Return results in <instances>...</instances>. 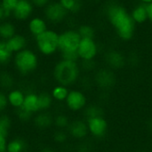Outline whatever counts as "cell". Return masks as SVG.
Wrapping results in <instances>:
<instances>
[{
	"instance_id": "ab89813d",
	"label": "cell",
	"mask_w": 152,
	"mask_h": 152,
	"mask_svg": "<svg viewBox=\"0 0 152 152\" xmlns=\"http://www.w3.org/2000/svg\"><path fill=\"white\" fill-rule=\"evenodd\" d=\"M39 152H56L51 147H44Z\"/></svg>"
},
{
	"instance_id": "5b68a950",
	"label": "cell",
	"mask_w": 152,
	"mask_h": 152,
	"mask_svg": "<svg viewBox=\"0 0 152 152\" xmlns=\"http://www.w3.org/2000/svg\"><path fill=\"white\" fill-rule=\"evenodd\" d=\"M81 37L77 29L67 28L59 33V52L64 53H75L77 52Z\"/></svg>"
},
{
	"instance_id": "f35d334b",
	"label": "cell",
	"mask_w": 152,
	"mask_h": 152,
	"mask_svg": "<svg viewBox=\"0 0 152 152\" xmlns=\"http://www.w3.org/2000/svg\"><path fill=\"white\" fill-rule=\"evenodd\" d=\"M146 8L148 13V20H150L152 23V2L146 4Z\"/></svg>"
},
{
	"instance_id": "d590c367",
	"label": "cell",
	"mask_w": 152,
	"mask_h": 152,
	"mask_svg": "<svg viewBox=\"0 0 152 152\" xmlns=\"http://www.w3.org/2000/svg\"><path fill=\"white\" fill-rule=\"evenodd\" d=\"M52 0H30L35 8L44 9Z\"/></svg>"
},
{
	"instance_id": "74e56055",
	"label": "cell",
	"mask_w": 152,
	"mask_h": 152,
	"mask_svg": "<svg viewBox=\"0 0 152 152\" xmlns=\"http://www.w3.org/2000/svg\"><path fill=\"white\" fill-rule=\"evenodd\" d=\"M12 15L11 14H9L8 12H6L5 11H4V9L2 7V5H1V4H0V22H3V21H4V20H6L8 18H10Z\"/></svg>"
},
{
	"instance_id": "ba28073f",
	"label": "cell",
	"mask_w": 152,
	"mask_h": 152,
	"mask_svg": "<svg viewBox=\"0 0 152 152\" xmlns=\"http://www.w3.org/2000/svg\"><path fill=\"white\" fill-rule=\"evenodd\" d=\"M99 53V45L94 38H81L77 48L79 60L82 61H94Z\"/></svg>"
},
{
	"instance_id": "e575fe53",
	"label": "cell",
	"mask_w": 152,
	"mask_h": 152,
	"mask_svg": "<svg viewBox=\"0 0 152 152\" xmlns=\"http://www.w3.org/2000/svg\"><path fill=\"white\" fill-rule=\"evenodd\" d=\"M61 57L62 60H66V61H79L77 52L61 53Z\"/></svg>"
},
{
	"instance_id": "44dd1931",
	"label": "cell",
	"mask_w": 152,
	"mask_h": 152,
	"mask_svg": "<svg viewBox=\"0 0 152 152\" xmlns=\"http://www.w3.org/2000/svg\"><path fill=\"white\" fill-rule=\"evenodd\" d=\"M13 53L8 48L5 40L0 39V66H6L12 61Z\"/></svg>"
},
{
	"instance_id": "4316f807",
	"label": "cell",
	"mask_w": 152,
	"mask_h": 152,
	"mask_svg": "<svg viewBox=\"0 0 152 152\" xmlns=\"http://www.w3.org/2000/svg\"><path fill=\"white\" fill-rule=\"evenodd\" d=\"M11 127H12L11 118L5 114H0V134L7 137Z\"/></svg>"
},
{
	"instance_id": "d6986e66",
	"label": "cell",
	"mask_w": 152,
	"mask_h": 152,
	"mask_svg": "<svg viewBox=\"0 0 152 152\" xmlns=\"http://www.w3.org/2000/svg\"><path fill=\"white\" fill-rule=\"evenodd\" d=\"M130 13H131L132 19L134 20V21L136 25L143 24L148 20L147 8H146V4H144L140 3V4H136L132 9Z\"/></svg>"
},
{
	"instance_id": "7c38bea8",
	"label": "cell",
	"mask_w": 152,
	"mask_h": 152,
	"mask_svg": "<svg viewBox=\"0 0 152 152\" xmlns=\"http://www.w3.org/2000/svg\"><path fill=\"white\" fill-rule=\"evenodd\" d=\"M69 136L77 141H84L89 135L86 121L82 119H75L70 121L69 127L67 128Z\"/></svg>"
},
{
	"instance_id": "4dcf8cb0",
	"label": "cell",
	"mask_w": 152,
	"mask_h": 152,
	"mask_svg": "<svg viewBox=\"0 0 152 152\" xmlns=\"http://www.w3.org/2000/svg\"><path fill=\"white\" fill-rule=\"evenodd\" d=\"M69 138V134L68 132H66L65 130H60L57 129L53 135V139L54 141V142L58 143V144H63L67 142Z\"/></svg>"
},
{
	"instance_id": "7bdbcfd3",
	"label": "cell",
	"mask_w": 152,
	"mask_h": 152,
	"mask_svg": "<svg viewBox=\"0 0 152 152\" xmlns=\"http://www.w3.org/2000/svg\"><path fill=\"white\" fill-rule=\"evenodd\" d=\"M151 149H152V141H151Z\"/></svg>"
},
{
	"instance_id": "9a60e30c",
	"label": "cell",
	"mask_w": 152,
	"mask_h": 152,
	"mask_svg": "<svg viewBox=\"0 0 152 152\" xmlns=\"http://www.w3.org/2000/svg\"><path fill=\"white\" fill-rule=\"evenodd\" d=\"M5 41H6V45L8 48L11 50V52L13 54L27 48V45H28L27 37L24 35L20 34V33H16L13 37H12L11 38Z\"/></svg>"
},
{
	"instance_id": "52a82bcc",
	"label": "cell",
	"mask_w": 152,
	"mask_h": 152,
	"mask_svg": "<svg viewBox=\"0 0 152 152\" xmlns=\"http://www.w3.org/2000/svg\"><path fill=\"white\" fill-rule=\"evenodd\" d=\"M94 82L101 90H110L117 84V76L114 70L107 67L101 68L94 72Z\"/></svg>"
},
{
	"instance_id": "9c48e42d",
	"label": "cell",
	"mask_w": 152,
	"mask_h": 152,
	"mask_svg": "<svg viewBox=\"0 0 152 152\" xmlns=\"http://www.w3.org/2000/svg\"><path fill=\"white\" fill-rule=\"evenodd\" d=\"M65 104L69 110L72 112H79L86 108L88 104V99L83 91L72 89L69 92V94L65 100Z\"/></svg>"
},
{
	"instance_id": "ffe728a7",
	"label": "cell",
	"mask_w": 152,
	"mask_h": 152,
	"mask_svg": "<svg viewBox=\"0 0 152 152\" xmlns=\"http://www.w3.org/2000/svg\"><path fill=\"white\" fill-rule=\"evenodd\" d=\"M16 34V27L10 20L0 22V38L2 40H8Z\"/></svg>"
},
{
	"instance_id": "484cf974",
	"label": "cell",
	"mask_w": 152,
	"mask_h": 152,
	"mask_svg": "<svg viewBox=\"0 0 152 152\" xmlns=\"http://www.w3.org/2000/svg\"><path fill=\"white\" fill-rule=\"evenodd\" d=\"M81 38H94L95 37V28L90 24H81L77 28Z\"/></svg>"
},
{
	"instance_id": "ac0fdd59",
	"label": "cell",
	"mask_w": 152,
	"mask_h": 152,
	"mask_svg": "<svg viewBox=\"0 0 152 152\" xmlns=\"http://www.w3.org/2000/svg\"><path fill=\"white\" fill-rule=\"evenodd\" d=\"M22 108L32 115L40 112L38 104V94L33 92L26 94Z\"/></svg>"
},
{
	"instance_id": "e0dca14e",
	"label": "cell",
	"mask_w": 152,
	"mask_h": 152,
	"mask_svg": "<svg viewBox=\"0 0 152 152\" xmlns=\"http://www.w3.org/2000/svg\"><path fill=\"white\" fill-rule=\"evenodd\" d=\"M26 94L20 89H12L7 93V100H8V104L15 109L18 110L20 107H22L24 99H25Z\"/></svg>"
},
{
	"instance_id": "f1b7e54d",
	"label": "cell",
	"mask_w": 152,
	"mask_h": 152,
	"mask_svg": "<svg viewBox=\"0 0 152 152\" xmlns=\"http://www.w3.org/2000/svg\"><path fill=\"white\" fill-rule=\"evenodd\" d=\"M70 124L69 118L65 114H58L53 118V126L60 130H66Z\"/></svg>"
},
{
	"instance_id": "5bb4252c",
	"label": "cell",
	"mask_w": 152,
	"mask_h": 152,
	"mask_svg": "<svg viewBox=\"0 0 152 152\" xmlns=\"http://www.w3.org/2000/svg\"><path fill=\"white\" fill-rule=\"evenodd\" d=\"M28 29L29 34L35 38L48 29V22L41 16L31 17L28 22Z\"/></svg>"
},
{
	"instance_id": "d6a6232c",
	"label": "cell",
	"mask_w": 152,
	"mask_h": 152,
	"mask_svg": "<svg viewBox=\"0 0 152 152\" xmlns=\"http://www.w3.org/2000/svg\"><path fill=\"white\" fill-rule=\"evenodd\" d=\"M16 115L18 117V118L22 121V122H26V121H28L32 117L33 115L29 112H28L26 110H24L22 107H20V109L16 110Z\"/></svg>"
},
{
	"instance_id": "8992f818",
	"label": "cell",
	"mask_w": 152,
	"mask_h": 152,
	"mask_svg": "<svg viewBox=\"0 0 152 152\" xmlns=\"http://www.w3.org/2000/svg\"><path fill=\"white\" fill-rule=\"evenodd\" d=\"M43 12L45 20L53 25L62 23L69 15V12L61 6L59 1H51L43 9Z\"/></svg>"
},
{
	"instance_id": "83f0119b",
	"label": "cell",
	"mask_w": 152,
	"mask_h": 152,
	"mask_svg": "<svg viewBox=\"0 0 152 152\" xmlns=\"http://www.w3.org/2000/svg\"><path fill=\"white\" fill-rule=\"evenodd\" d=\"M14 84V79L12 76L8 72H1L0 73V87L4 90H12V86Z\"/></svg>"
},
{
	"instance_id": "836d02e7",
	"label": "cell",
	"mask_w": 152,
	"mask_h": 152,
	"mask_svg": "<svg viewBox=\"0 0 152 152\" xmlns=\"http://www.w3.org/2000/svg\"><path fill=\"white\" fill-rule=\"evenodd\" d=\"M8 105L9 104H8V100H7V94L0 90V114H2L6 110Z\"/></svg>"
},
{
	"instance_id": "d4e9b609",
	"label": "cell",
	"mask_w": 152,
	"mask_h": 152,
	"mask_svg": "<svg viewBox=\"0 0 152 152\" xmlns=\"http://www.w3.org/2000/svg\"><path fill=\"white\" fill-rule=\"evenodd\" d=\"M58 1L69 13L75 14L81 10V2H77L76 0H58Z\"/></svg>"
},
{
	"instance_id": "8d00e7d4",
	"label": "cell",
	"mask_w": 152,
	"mask_h": 152,
	"mask_svg": "<svg viewBox=\"0 0 152 152\" xmlns=\"http://www.w3.org/2000/svg\"><path fill=\"white\" fill-rule=\"evenodd\" d=\"M7 142V137L0 134V152H6Z\"/></svg>"
},
{
	"instance_id": "603a6c76",
	"label": "cell",
	"mask_w": 152,
	"mask_h": 152,
	"mask_svg": "<svg viewBox=\"0 0 152 152\" xmlns=\"http://www.w3.org/2000/svg\"><path fill=\"white\" fill-rule=\"evenodd\" d=\"M69 87L61 86V85H56L51 91V95L53 99V101L62 102H65L68 94H69Z\"/></svg>"
},
{
	"instance_id": "30bf717a",
	"label": "cell",
	"mask_w": 152,
	"mask_h": 152,
	"mask_svg": "<svg viewBox=\"0 0 152 152\" xmlns=\"http://www.w3.org/2000/svg\"><path fill=\"white\" fill-rule=\"evenodd\" d=\"M89 134L95 139H102L109 131V123L103 116L86 118Z\"/></svg>"
},
{
	"instance_id": "cb8c5ba5",
	"label": "cell",
	"mask_w": 152,
	"mask_h": 152,
	"mask_svg": "<svg viewBox=\"0 0 152 152\" xmlns=\"http://www.w3.org/2000/svg\"><path fill=\"white\" fill-rule=\"evenodd\" d=\"M53 99L51 94L47 92H41L38 94V104L39 110L41 111H48L53 106Z\"/></svg>"
},
{
	"instance_id": "2e32d148",
	"label": "cell",
	"mask_w": 152,
	"mask_h": 152,
	"mask_svg": "<svg viewBox=\"0 0 152 152\" xmlns=\"http://www.w3.org/2000/svg\"><path fill=\"white\" fill-rule=\"evenodd\" d=\"M34 126L39 130H46L53 125V117L48 111H41L33 118Z\"/></svg>"
},
{
	"instance_id": "60d3db41",
	"label": "cell",
	"mask_w": 152,
	"mask_h": 152,
	"mask_svg": "<svg viewBox=\"0 0 152 152\" xmlns=\"http://www.w3.org/2000/svg\"><path fill=\"white\" fill-rule=\"evenodd\" d=\"M140 1V3H142V4H149V3H151L152 0H139Z\"/></svg>"
},
{
	"instance_id": "b9f144b4",
	"label": "cell",
	"mask_w": 152,
	"mask_h": 152,
	"mask_svg": "<svg viewBox=\"0 0 152 152\" xmlns=\"http://www.w3.org/2000/svg\"><path fill=\"white\" fill-rule=\"evenodd\" d=\"M76 1H77V2H81L82 0H76Z\"/></svg>"
},
{
	"instance_id": "6da1fadb",
	"label": "cell",
	"mask_w": 152,
	"mask_h": 152,
	"mask_svg": "<svg viewBox=\"0 0 152 152\" xmlns=\"http://www.w3.org/2000/svg\"><path fill=\"white\" fill-rule=\"evenodd\" d=\"M104 12L109 24L120 40L128 42L133 39L135 34L136 24L132 19L130 12L123 4L110 2L106 5Z\"/></svg>"
},
{
	"instance_id": "1f68e13d",
	"label": "cell",
	"mask_w": 152,
	"mask_h": 152,
	"mask_svg": "<svg viewBox=\"0 0 152 152\" xmlns=\"http://www.w3.org/2000/svg\"><path fill=\"white\" fill-rule=\"evenodd\" d=\"M19 0H0V4L2 5V7L4 9V11L6 12H8L9 14L12 15L13 10L15 9V7L18 4Z\"/></svg>"
},
{
	"instance_id": "7402d4cb",
	"label": "cell",
	"mask_w": 152,
	"mask_h": 152,
	"mask_svg": "<svg viewBox=\"0 0 152 152\" xmlns=\"http://www.w3.org/2000/svg\"><path fill=\"white\" fill-rule=\"evenodd\" d=\"M27 142L20 137L11 139L7 142L6 152H24L27 149Z\"/></svg>"
},
{
	"instance_id": "8fae6325",
	"label": "cell",
	"mask_w": 152,
	"mask_h": 152,
	"mask_svg": "<svg viewBox=\"0 0 152 152\" xmlns=\"http://www.w3.org/2000/svg\"><path fill=\"white\" fill-rule=\"evenodd\" d=\"M103 60L107 68L112 70H120L126 64V57L121 51L118 49L108 50L103 56Z\"/></svg>"
},
{
	"instance_id": "7a4b0ae2",
	"label": "cell",
	"mask_w": 152,
	"mask_h": 152,
	"mask_svg": "<svg viewBox=\"0 0 152 152\" xmlns=\"http://www.w3.org/2000/svg\"><path fill=\"white\" fill-rule=\"evenodd\" d=\"M81 67L77 61L61 59L53 67V77L58 85L67 87L75 85L80 78Z\"/></svg>"
},
{
	"instance_id": "277c9868",
	"label": "cell",
	"mask_w": 152,
	"mask_h": 152,
	"mask_svg": "<svg viewBox=\"0 0 152 152\" xmlns=\"http://www.w3.org/2000/svg\"><path fill=\"white\" fill-rule=\"evenodd\" d=\"M35 44L37 51L44 56H52L59 52V32L48 28L36 37Z\"/></svg>"
},
{
	"instance_id": "4fadbf2b",
	"label": "cell",
	"mask_w": 152,
	"mask_h": 152,
	"mask_svg": "<svg viewBox=\"0 0 152 152\" xmlns=\"http://www.w3.org/2000/svg\"><path fill=\"white\" fill-rule=\"evenodd\" d=\"M34 10L35 7L30 0H19L17 6L12 13V16L18 21H25L31 18Z\"/></svg>"
},
{
	"instance_id": "3957f363",
	"label": "cell",
	"mask_w": 152,
	"mask_h": 152,
	"mask_svg": "<svg viewBox=\"0 0 152 152\" xmlns=\"http://www.w3.org/2000/svg\"><path fill=\"white\" fill-rule=\"evenodd\" d=\"M12 63L20 75L28 76L37 69L39 59L35 51L27 47L13 55Z\"/></svg>"
},
{
	"instance_id": "f546056e",
	"label": "cell",
	"mask_w": 152,
	"mask_h": 152,
	"mask_svg": "<svg viewBox=\"0 0 152 152\" xmlns=\"http://www.w3.org/2000/svg\"><path fill=\"white\" fill-rule=\"evenodd\" d=\"M84 114L86 116V118H89L102 116L103 111L102 109L97 105H87L86 108L84 110Z\"/></svg>"
}]
</instances>
